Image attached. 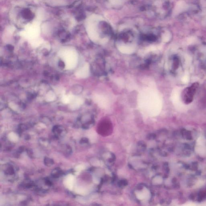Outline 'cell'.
Segmentation results:
<instances>
[{"mask_svg":"<svg viewBox=\"0 0 206 206\" xmlns=\"http://www.w3.org/2000/svg\"><path fill=\"white\" fill-rule=\"evenodd\" d=\"M97 102L101 107H107V105H108L107 100L105 99L104 97L101 96H98L97 97Z\"/></svg>","mask_w":206,"mask_h":206,"instance_id":"cell-5","label":"cell"},{"mask_svg":"<svg viewBox=\"0 0 206 206\" xmlns=\"http://www.w3.org/2000/svg\"><path fill=\"white\" fill-rule=\"evenodd\" d=\"M206 141L205 138L200 137L197 141L196 151L199 154L202 156L206 155Z\"/></svg>","mask_w":206,"mask_h":206,"instance_id":"cell-3","label":"cell"},{"mask_svg":"<svg viewBox=\"0 0 206 206\" xmlns=\"http://www.w3.org/2000/svg\"><path fill=\"white\" fill-rule=\"evenodd\" d=\"M111 4L114 5H119L121 4L122 0H110Z\"/></svg>","mask_w":206,"mask_h":206,"instance_id":"cell-6","label":"cell"},{"mask_svg":"<svg viewBox=\"0 0 206 206\" xmlns=\"http://www.w3.org/2000/svg\"><path fill=\"white\" fill-rule=\"evenodd\" d=\"M199 84L195 83L191 86L186 88L182 93V99L183 101L186 104H188L193 101L194 96L198 88Z\"/></svg>","mask_w":206,"mask_h":206,"instance_id":"cell-2","label":"cell"},{"mask_svg":"<svg viewBox=\"0 0 206 206\" xmlns=\"http://www.w3.org/2000/svg\"><path fill=\"white\" fill-rule=\"evenodd\" d=\"M158 99L154 91L150 89L143 91L139 97V106L143 110L155 114L158 107Z\"/></svg>","mask_w":206,"mask_h":206,"instance_id":"cell-1","label":"cell"},{"mask_svg":"<svg viewBox=\"0 0 206 206\" xmlns=\"http://www.w3.org/2000/svg\"><path fill=\"white\" fill-rule=\"evenodd\" d=\"M118 49L120 51L123 53H132L134 51L133 48L130 46H122L119 47Z\"/></svg>","mask_w":206,"mask_h":206,"instance_id":"cell-4","label":"cell"}]
</instances>
